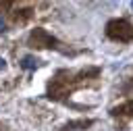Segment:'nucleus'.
I'll return each instance as SVG.
<instances>
[{"instance_id":"nucleus-3","label":"nucleus","mask_w":133,"mask_h":131,"mask_svg":"<svg viewBox=\"0 0 133 131\" xmlns=\"http://www.w3.org/2000/svg\"><path fill=\"white\" fill-rule=\"evenodd\" d=\"M131 6H133V2H131Z\"/></svg>"},{"instance_id":"nucleus-1","label":"nucleus","mask_w":133,"mask_h":131,"mask_svg":"<svg viewBox=\"0 0 133 131\" xmlns=\"http://www.w3.org/2000/svg\"><path fill=\"white\" fill-rule=\"evenodd\" d=\"M23 67H25V69H33V67H35V60H33V58H29V56H27V58H25V60H23Z\"/></svg>"},{"instance_id":"nucleus-2","label":"nucleus","mask_w":133,"mask_h":131,"mask_svg":"<svg viewBox=\"0 0 133 131\" xmlns=\"http://www.w3.org/2000/svg\"><path fill=\"white\" fill-rule=\"evenodd\" d=\"M6 67V62H4V58H0V69H4Z\"/></svg>"}]
</instances>
